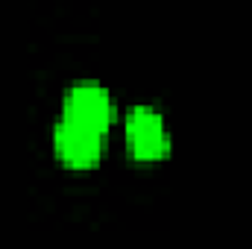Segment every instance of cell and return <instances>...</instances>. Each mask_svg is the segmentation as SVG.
<instances>
[{
	"instance_id": "cell-1",
	"label": "cell",
	"mask_w": 252,
	"mask_h": 249,
	"mask_svg": "<svg viewBox=\"0 0 252 249\" xmlns=\"http://www.w3.org/2000/svg\"><path fill=\"white\" fill-rule=\"evenodd\" d=\"M124 135L132 158L141 164L164 161L170 153V135H167L164 118L153 106H132V112L126 115Z\"/></svg>"
},
{
	"instance_id": "cell-2",
	"label": "cell",
	"mask_w": 252,
	"mask_h": 249,
	"mask_svg": "<svg viewBox=\"0 0 252 249\" xmlns=\"http://www.w3.org/2000/svg\"><path fill=\"white\" fill-rule=\"evenodd\" d=\"M106 135L88 126L70 124L59 118L53 126V153L67 170H94L103 161Z\"/></svg>"
},
{
	"instance_id": "cell-3",
	"label": "cell",
	"mask_w": 252,
	"mask_h": 249,
	"mask_svg": "<svg viewBox=\"0 0 252 249\" xmlns=\"http://www.w3.org/2000/svg\"><path fill=\"white\" fill-rule=\"evenodd\" d=\"M62 118L106 135L115 121V100L100 82H73L62 97Z\"/></svg>"
}]
</instances>
